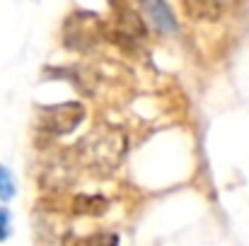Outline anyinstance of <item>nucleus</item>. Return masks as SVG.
<instances>
[{"label":"nucleus","instance_id":"obj_3","mask_svg":"<svg viewBox=\"0 0 249 246\" xmlns=\"http://www.w3.org/2000/svg\"><path fill=\"white\" fill-rule=\"evenodd\" d=\"M138 5H141L143 22H145L153 32H158V34H162V36L177 34V19H174V15H172L167 0H138Z\"/></svg>","mask_w":249,"mask_h":246},{"label":"nucleus","instance_id":"obj_5","mask_svg":"<svg viewBox=\"0 0 249 246\" xmlns=\"http://www.w3.org/2000/svg\"><path fill=\"white\" fill-rule=\"evenodd\" d=\"M71 210L83 217H102L109 210V200L97 193H78L71 203Z\"/></svg>","mask_w":249,"mask_h":246},{"label":"nucleus","instance_id":"obj_1","mask_svg":"<svg viewBox=\"0 0 249 246\" xmlns=\"http://www.w3.org/2000/svg\"><path fill=\"white\" fill-rule=\"evenodd\" d=\"M126 152V138L119 131L104 128V131H94L89 135H85L78 145V157L87 169L109 174L111 169H116Z\"/></svg>","mask_w":249,"mask_h":246},{"label":"nucleus","instance_id":"obj_8","mask_svg":"<svg viewBox=\"0 0 249 246\" xmlns=\"http://www.w3.org/2000/svg\"><path fill=\"white\" fill-rule=\"evenodd\" d=\"M5 234H7V213L0 210V237H5Z\"/></svg>","mask_w":249,"mask_h":246},{"label":"nucleus","instance_id":"obj_4","mask_svg":"<svg viewBox=\"0 0 249 246\" xmlns=\"http://www.w3.org/2000/svg\"><path fill=\"white\" fill-rule=\"evenodd\" d=\"M179 2H181V7L189 17L203 19V22H218L240 0H179Z\"/></svg>","mask_w":249,"mask_h":246},{"label":"nucleus","instance_id":"obj_2","mask_svg":"<svg viewBox=\"0 0 249 246\" xmlns=\"http://www.w3.org/2000/svg\"><path fill=\"white\" fill-rule=\"evenodd\" d=\"M85 116H87V111L80 101H66V104H56V106L46 109L41 114V126L51 135H71L80 128Z\"/></svg>","mask_w":249,"mask_h":246},{"label":"nucleus","instance_id":"obj_6","mask_svg":"<svg viewBox=\"0 0 249 246\" xmlns=\"http://www.w3.org/2000/svg\"><path fill=\"white\" fill-rule=\"evenodd\" d=\"M66 246H119V237L111 232H97L87 237H73L66 242Z\"/></svg>","mask_w":249,"mask_h":246},{"label":"nucleus","instance_id":"obj_7","mask_svg":"<svg viewBox=\"0 0 249 246\" xmlns=\"http://www.w3.org/2000/svg\"><path fill=\"white\" fill-rule=\"evenodd\" d=\"M15 193V183H12V176L7 169H0V198L2 200H10Z\"/></svg>","mask_w":249,"mask_h":246}]
</instances>
